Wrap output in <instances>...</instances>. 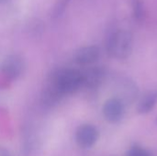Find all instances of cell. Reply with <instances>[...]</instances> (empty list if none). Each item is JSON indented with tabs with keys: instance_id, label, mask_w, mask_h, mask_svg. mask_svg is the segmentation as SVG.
Returning <instances> with one entry per match:
<instances>
[{
	"instance_id": "cell-6",
	"label": "cell",
	"mask_w": 157,
	"mask_h": 156,
	"mask_svg": "<svg viewBox=\"0 0 157 156\" xmlns=\"http://www.w3.org/2000/svg\"><path fill=\"white\" fill-rule=\"evenodd\" d=\"M100 56V49L96 45L86 46L77 50L75 53V61L80 65H89L98 61Z\"/></svg>"
},
{
	"instance_id": "cell-12",
	"label": "cell",
	"mask_w": 157,
	"mask_h": 156,
	"mask_svg": "<svg viewBox=\"0 0 157 156\" xmlns=\"http://www.w3.org/2000/svg\"><path fill=\"white\" fill-rule=\"evenodd\" d=\"M0 156H12V154L9 153L8 150H6V148L0 146Z\"/></svg>"
},
{
	"instance_id": "cell-4",
	"label": "cell",
	"mask_w": 157,
	"mask_h": 156,
	"mask_svg": "<svg viewBox=\"0 0 157 156\" xmlns=\"http://www.w3.org/2000/svg\"><path fill=\"white\" fill-rule=\"evenodd\" d=\"M104 118L110 123H117L124 116L125 104L118 97H113L107 100L103 106Z\"/></svg>"
},
{
	"instance_id": "cell-5",
	"label": "cell",
	"mask_w": 157,
	"mask_h": 156,
	"mask_svg": "<svg viewBox=\"0 0 157 156\" xmlns=\"http://www.w3.org/2000/svg\"><path fill=\"white\" fill-rule=\"evenodd\" d=\"M23 68V60L17 54L8 55L1 63V70L3 74L10 79H16L21 74Z\"/></svg>"
},
{
	"instance_id": "cell-9",
	"label": "cell",
	"mask_w": 157,
	"mask_h": 156,
	"mask_svg": "<svg viewBox=\"0 0 157 156\" xmlns=\"http://www.w3.org/2000/svg\"><path fill=\"white\" fill-rule=\"evenodd\" d=\"M156 103L157 90L149 91L141 98L138 104V112L141 114H147L155 108Z\"/></svg>"
},
{
	"instance_id": "cell-10",
	"label": "cell",
	"mask_w": 157,
	"mask_h": 156,
	"mask_svg": "<svg viewBox=\"0 0 157 156\" xmlns=\"http://www.w3.org/2000/svg\"><path fill=\"white\" fill-rule=\"evenodd\" d=\"M132 11L135 19L142 21L144 17V7L142 0H132Z\"/></svg>"
},
{
	"instance_id": "cell-1",
	"label": "cell",
	"mask_w": 157,
	"mask_h": 156,
	"mask_svg": "<svg viewBox=\"0 0 157 156\" xmlns=\"http://www.w3.org/2000/svg\"><path fill=\"white\" fill-rule=\"evenodd\" d=\"M133 39L130 31L120 29L113 32L108 39L107 50L109 55L118 59L128 58L132 51Z\"/></svg>"
},
{
	"instance_id": "cell-7",
	"label": "cell",
	"mask_w": 157,
	"mask_h": 156,
	"mask_svg": "<svg viewBox=\"0 0 157 156\" xmlns=\"http://www.w3.org/2000/svg\"><path fill=\"white\" fill-rule=\"evenodd\" d=\"M138 96V88L135 83L128 78H121L118 82V98L124 104L133 102Z\"/></svg>"
},
{
	"instance_id": "cell-11",
	"label": "cell",
	"mask_w": 157,
	"mask_h": 156,
	"mask_svg": "<svg viewBox=\"0 0 157 156\" xmlns=\"http://www.w3.org/2000/svg\"><path fill=\"white\" fill-rule=\"evenodd\" d=\"M125 156H153L152 154L145 150L144 148L141 147V146H132L131 147L127 153H126V155Z\"/></svg>"
},
{
	"instance_id": "cell-13",
	"label": "cell",
	"mask_w": 157,
	"mask_h": 156,
	"mask_svg": "<svg viewBox=\"0 0 157 156\" xmlns=\"http://www.w3.org/2000/svg\"><path fill=\"white\" fill-rule=\"evenodd\" d=\"M0 1H4V0H0Z\"/></svg>"
},
{
	"instance_id": "cell-8",
	"label": "cell",
	"mask_w": 157,
	"mask_h": 156,
	"mask_svg": "<svg viewBox=\"0 0 157 156\" xmlns=\"http://www.w3.org/2000/svg\"><path fill=\"white\" fill-rule=\"evenodd\" d=\"M105 70L102 67H92L83 73V85L88 88H97L103 82Z\"/></svg>"
},
{
	"instance_id": "cell-2",
	"label": "cell",
	"mask_w": 157,
	"mask_h": 156,
	"mask_svg": "<svg viewBox=\"0 0 157 156\" xmlns=\"http://www.w3.org/2000/svg\"><path fill=\"white\" fill-rule=\"evenodd\" d=\"M53 85L62 95L72 94L83 86V73L75 69L62 71L56 75Z\"/></svg>"
},
{
	"instance_id": "cell-3",
	"label": "cell",
	"mask_w": 157,
	"mask_h": 156,
	"mask_svg": "<svg viewBox=\"0 0 157 156\" xmlns=\"http://www.w3.org/2000/svg\"><path fill=\"white\" fill-rule=\"evenodd\" d=\"M98 131L91 124L81 125L75 132V141L78 146L83 149H88L95 145L98 140Z\"/></svg>"
}]
</instances>
